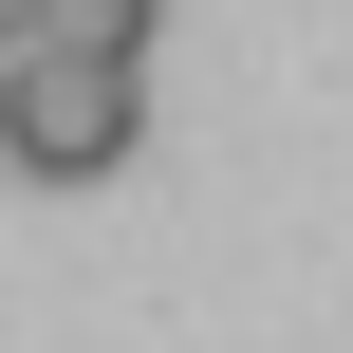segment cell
<instances>
[{
    "mask_svg": "<svg viewBox=\"0 0 353 353\" xmlns=\"http://www.w3.org/2000/svg\"><path fill=\"white\" fill-rule=\"evenodd\" d=\"M149 37H168V0H37L19 19V56H93V74H149Z\"/></svg>",
    "mask_w": 353,
    "mask_h": 353,
    "instance_id": "7a4b0ae2",
    "label": "cell"
},
{
    "mask_svg": "<svg viewBox=\"0 0 353 353\" xmlns=\"http://www.w3.org/2000/svg\"><path fill=\"white\" fill-rule=\"evenodd\" d=\"M19 19H37V0H0V56H19Z\"/></svg>",
    "mask_w": 353,
    "mask_h": 353,
    "instance_id": "3957f363",
    "label": "cell"
},
{
    "mask_svg": "<svg viewBox=\"0 0 353 353\" xmlns=\"http://www.w3.org/2000/svg\"><path fill=\"white\" fill-rule=\"evenodd\" d=\"M149 149V74H93V56H0V168L19 186H112Z\"/></svg>",
    "mask_w": 353,
    "mask_h": 353,
    "instance_id": "6da1fadb",
    "label": "cell"
}]
</instances>
